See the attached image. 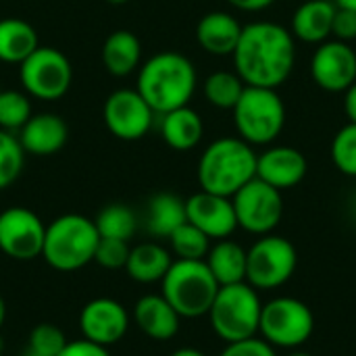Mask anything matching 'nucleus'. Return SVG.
Masks as SVG:
<instances>
[{"mask_svg":"<svg viewBox=\"0 0 356 356\" xmlns=\"http://www.w3.org/2000/svg\"><path fill=\"white\" fill-rule=\"evenodd\" d=\"M232 56L236 73L246 86L277 90L296 65L294 35L280 23L254 21L242 27Z\"/></svg>","mask_w":356,"mask_h":356,"instance_id":"obj_1","label":"nucleus"},{"mask_svg":"<svg viewBox=\"0 0 356 356\" xmlns=\"http://www.w3.org/2000/svg\"><path fill=\"white\" fill-rule=\"evenodd\" d=\"M196 86L198 75L194 63L175 50L159 52L138 69L136 90L156 115L188 106Z\"/></svg>","mask_w":356,"mask_h":356,"instance_id":"obj_2","label":"nucleus"},{"mask_svg":"<svg viewBox=\"0 0 356 356\" xmlns=\"http://www.w3.org/2000/svg\"><path fill=\"white\" fill-rule=\"evenodd\" d=\"M254 148L242 138H219L200 154L198 184L200 190L232 198L240 188L257 177Z\"/></svg>","mask_w":356,"mask_h":356,"instance_id":"obj_3","label":"nucleus"},{"mask_svg":"<svg viewBox=\"0 0 356 356\" xmlns=\"http://www.w3.org/2000/svg\"><path fill=\"white\" fill-rule=\"evenodd\" d=\"M100 242L92 219L83 215H60L46 225L42 259L56 271H77L94 261Z\"/></svg>","mask_w":356,"mask_h":356,"instance_id":"obj_4","label":"nucleus"},{"mask_svg":"<svg viewBox=\"0 0 356 356\" xmlns=\"http://www.w3.org/2000/svg\"><path fill=\"white\" fill-rule=\"evenodd\" d=\"M161 284L165 300L175 309L179 317L186 319L209 315L211 305L221 288L204 261L186 259L173 261Z\"/></svg>","mask_w":356,"mask_h":356,"instance_id":"obj_5","label":"nucleus"},{"mask_svg":"<svg viewBox=\"0 0 356 356\" xmlns=\"http://www.w3.org/2000/svg\"><path fill=\"white\" fill-rule=\"evenodd\" d=\"M232 111L240 138L250 146L273 144L286 125V104L273 88L246 86Z\"/></svg>","mask_w":356,"mask_h":356,"instance_id":"obj_6","label":"nucleus"},{"mask_svg":"<svg viewBox=\"0 0 356 356\" xmlns=\"http://www.w3.org/2000/svg\"><path fill=\"white\" fill-rule=\"evenodd\" d=\"M261 309L263 302L259 292L250 284L240 282L219 288L211 305L209 319L215 334L223 342L232 344L254 338L259 334Z\"/></svg>","mask_w":356,"mask_h":356,"instance_id":"obj_7","label":"nucleus"},{"mask_svg":"<svg viewBox=\"0 0 356 356\" xmlns=\"http://www.w3.org/2000/svg\"><path fill=\"white\" fill-rule=\"evenodd\" d=\"M313 311L298 298L280 296L263 305L259 334L273 348H298L313 336Z\"/></svg>","mask_w":356,"mask_h":356,"instance_id":"obj_8","label":"nucleus"},{"mask_svg":"<svg viewBox=\"0 0 356 356\" xmlns=\"http://www.w3.org/2000/svg\"><path fill=\"white\" fill-rule=\"evenodd\" d=\"M298 254L290 240L267 234L246 250V282L254 290H275L296 271Z\"/></svg>","mask_w":356,"mask_h":356,"instance_id":"obj_9","label":"nucleus"},{"mask_svg":"<svg viewBox=\"0 0 356 356\" xmlns=\"http://www.w3.org/2000/svg\"><path fill=\"white\" fill-rule=\"evenodd\" d=\"M19 77L25 94L38 100L63 98L73 81L71 60L56 48L38 46L21 65Z\"/></svg>","mask_w":356,"mask_h":356,"instance_id":"obj_10","label":"nucleus"},{"mask_svg":"<svg viewBox=\"0 0 356 356\" xmlns=\"http://www.w3.org/2000/svg\"><path fill=\"white\" fill-rule=\"evenodd\" d=\"M232 202L238 227L246 229L248 234L267 236L280 225L284 217L282 192L259 177L250 179L244 188H240L232 196Z\"/></svg>","mask_w":356,"mask_h":356,"instance_id":"obj_11","label":"nucleus"},{"mask_svg":"<svg viewBox=\"0 0 356 356\" xmlns=\"http://www.w3.org/2000/svg\"><path fill=\"white\" fill-rule=\"evenodd\" d=\"M104 125L106 129L123 142H136L142 140L152 123H154V111L148 106V102L140 96L138 90H115L106 102H104Z\"/></svg>","mask_w":356,"mask_h":356,"instance_id":"obj_12","label":"nucleus"},{"mask_svg":"<svg viewBox=\"0 0 356 356\" xmlns=\"http://www.w3.org/2000/svg\"><path fill=\"white\" fill-rule=\"evenodd\" d=\"M46 225L42 219L25 209L10 207L0 213V250L15 261H31L42 257Z\"/></svg>","mask_w":356,"mask_h":356,"instance_id":"obj_13","label":"nucleus"},{"mask_svg":"<svg viewBox=\"0 0 356 356\" xmlns=\"http://www.w3.org/2000/svg\"><path fill=\"white\" fill-rule=\"evenodd\" d=\"M313 81L332 94L346 92L356 81V52L348 42L325 40L311 58Z\"/></svg>","mask_w":356,"mask_h":356,"instance_id":"obj_14","label":"nucleus"},{"mask_svg":"<svg viewBox=\"0 0 356 356\" xmlns=\"http://www.w3.org/2000/svg\"><path fill=\"white\" fill-rule=\"evenodd\" d=\"M129 327V315L125 307L113 298H94L90 300L79 315V330L86 340L98 346L117 344Z\"/></svg>","mask_w":356,"mask_h":356,"instance_id":"obj_15","label":"nucleus"},{"mask_svg":"<svg viewBox=\"0 0 356 356\" xmlns=\"http://www.w3.org/2000/svg\"><path fill=\"white\" fill-rule=\"evenodd\" d=\"M186 217L188 223L198 227L211 240H225L238 227L232 198L211 194L204 190L192 194L186 200Z\"/></svg>","mask_w":356,"mask_h":356,"instance_id":"obj_16","label":"nucleus"},{"mask_svg":"<svg viewBox=\"0 0 356 356\" xmlns=\"http://www.w3.org/2000/svg\"><path fill=\"white\" fill-rule=\"evenodd\" d=\"M307 171V156L292 146H271L257 159V177L280 192L298 186Z\"/></svg>","mask_w":356,"mask_h":356,"instance_id":"obj_17","label":"nucleus"},{"mask_svg":"<svg viewBox=\"0 0 356 356\" xmlns=\"http://www.w3.org/2000/svg\"><path fill=\"white\" fill-rule=\"evenodd\" d=\"M17 138L25 154L50 156L65 148L69 140V125L54 113H40L31 115V119L19 129Z\"/></svg>","mask_w":356,"mask_h":356,"instance_id":"obj_18","label":"nucleus"},{"mask_svg":"<svg viewBox=\"0 0 356 356\" xmlns=\"http://www.w3.org/2000/svg\"><path fill=\"white\" fill-rule=\"evenodd\" d=\"M242 27L244 25L232 13L213 10L198 21L196 40L200 48L213 56H232L238 46Z\"/></svg>","mask_w":356,"mask_h":356,"instance_id":"obj_19","label":"nucleus"},{"mask_svg":"<svg viewBox=\"0 0 356 356\" xmlns=\"http://www.w3.org/2000/svg\"><path fill=\"white\" fill-rule=\"evenodd\" d=\"M338 6L334 0H307L292 15V35L307 44H321L332 38V23Z\"/></svg>","mask_w":356,"mask_h":356,"instance_id":"obj_20","label":"nucleus"},{"mask_svg":"<svg viewBox=\"0 0 356 356\" xmlns=\"http://www.w3.org/2000/svg\"><path fill=\"white\" fill-rule=\"evenodd\" d=\"M134 319L136 325L152 340H171L177 330H179V315L175 313V309L165 300V296H144L138 300L136 309H134Z\"/></svg>","mask_w":356,"mask_h":356,"instance_id":"obj_21","label":"nucleus"},{"mask_svg":"<svg viewBox=\"0 0 356 356\" xmlns=\"http://www.w3.org/2000/svg\"><path fill=\"white\" fill-rule=\"evenodd\" d=\"M161 136L165 144L177 152L192 150L200 144L204 136L202 117L190 106H179L175 111H169L161 115Z\"/></svg>","mask_w":356,"mask_h":356,"instance_id":"obj_22","label":"nucleus"},{"mask_svg":"<svg viewBox=\"0 0 356 356\" xmlns=\"http://www.w3.org/2000/svg\"><path fill=\"white\" fill-rule=\"evenodd\" d=\"M142 44L138 35L129 29L113 31L102 44V63L104 69L115 77H127L140 69Z\"/></svg>","mask_w":356,"mask_h":356,"instance_id":"obj_23","label":"nucleus"},{"mask_svg":"<svg viewBox=\"0 0 356 356\" xmlns=\"http://www.w3.org/2000/svg\"><path fill=\"white\" fill-rule=\"evenodd\" d=\"M40 46L38 31L31 23L6 17L0 19V60L8 65H21Z\"/></svg>","mask_w":356,"mask_h":356,"instance_id":"obj_24","label":"nucleus"},{"mask_svg":"<svg viewBox=\"0 0 356 356\" xmlns=\"http://www.w3.org/2000/svg\"><path fill=\"white\" fill-rule=\"evenodd\" d=\"M171 263H173V259L167 252V248H163L161 244H154V242H146V244H140L129 250L125 271L134 282L154 284L167 275Z\"/></svg>","mask_w":356,"mask_h":356,"instance_id":"obj_25","label":"nucleus"},{"mask_svg":"<svg viewBox=\"0 0 356 356\" xmlns=\"http://www.w3.org/2000/svg\"><path fill=\"white\" fill-rule=\"evenodd\" d=\"M204 263L211 269V273L219 286H232V284L246 282V250L227 238L219 240L209 250Z\"/></svg>","mask_w":356,"mask_h":356,"instance_id":"obj_26","label":"nucleus"},{"mask_svg":"<svg viewBox=\"0 0 356 356\" xmlns=\"http://www.w3.org/2000/svg\"><path fill=\"white\" fill-rule=\"evenodd\" d=\"M188 221L186 200L175 194L161 192L150 198L146 211V229L156 238H169L179 225Z\"/></svg>","mask_w":356,"mask_h":356,"instance_id":"obj_27","label":"nucleus"},{"mask_svg":"<svg viewBox=\"0 0 356 356\" xmlns=\"http://www.w3.org/2000/svg\"><path fill=\"white\" fill-rule=\"evenodd\" d=\"M94 225H96L100 238H113V240L129 242L138 229V219L129 207L115 202V204L104 207L96 215Z\"/></svg>","mask_w":356,"mask_h":356,"instance_id":"obj_28","label":"nucleus"},{"mask_svg":"<svg viewBox=\"0 0 356 356\" xmlns=\"http://www.w3.org/2000/svg\"><path fill=\"white\" fill-rule=\"evenodd\" d=\"M246 83L240 79L238 73L232 71H215L204 79V98L223 111H232L236 106V102L240 100L242 92H244Z\"/></svg>","mask_w":356,"mask_h":356,"instance_id":"obj_29","label":"nucleus"},{"mask_svg":"<svg viewBox=\"0 0 356 356\" xmlns=\"http://www.w3.org/2000/svg\"><path fill=\"white\" fill-rule=\"evenodd\" d=\"M169 242L177 259L186 261H204L211 250V238L188 221L169 236Z\"/></svg>","mask_w":356,"mask_h":356,"instance_id":"obj_30","label":"nucleus"},{"mask_svg":"<svg viewBox=\"0 0 356 356\" xmlns=\"http://www.w3.org/2000/svg\"><path fill=\"white\" fill-rule=\"evenodd\" d=\"M31 96L17 92V90H4L0 92V129L19 134V129L31 119Z\"/></svg>","mask_w":356,"mask_h":356,"instance_id":"obj_31","label":"nucleus"},{"mask_svg":"<svg viewBox=\"0 0 356 356\" xmlns=\"http://www.w3.org/2000/svg\"><path fill=\"white\" fill-rule=\"evenodd\" d=\"M25 163V150L19 144L17 134L0 129V190L13 186Z\"/></svg>","mask_w":356,"mask_h":356,"instance_id":"obj_32","label":"nucleus"},{"mask_svg":"<svg viewBox=\"0 0 356 356\" xmlns=\"http://www.w3.org/2000/svg\"><path fill=\"white\" fill-rule=\"evenodd\" d=\"M65 346L67 338L54 323H40L29 332L23 356H58Z\"/></svg>","mask_w":356,"mask_h":356,"instance_id":"obj_33","label":"nucleus"},{"mask_svg":"<svg viewBox=\"0 0 356 356\" xmlns=\"http://www.w3.org/2000/svg\"><path fill=\"white\" fill-rule=\"evenodd\" d=\"M332 161L334 167L348 175L356 177V123H348L332 140Z\"/></svg>","mask_w":356,"mask_h":356,"instance_id":"obj_34","label":"nucleus"},{"mask_svg":"<svg viewBox=\"0 0 356 356\" xmlns=\"http://www.w3.org/2000/svg\"><path fill=\"white\" fill-rule=\"evenodd\" d=\"M129 250H131L129 244L123 240L100 238L96 252H94V263H98L104 269H125Z\"/></svg>","mask_w":356,"mask_h":356,"instance_id":"obj_35","label":"nucleus"},{"mask_svg":"<svg viewBox=\"0 0 356 356\" xmlns=\"http://www.w3.org/2000/svg\"><path fill=\"white\" fill-rule=\"evenodd\" d=\"M219 356H277L275 348L267 344L263 338H248L242 342H232Z\"/></svg>","mask_w":356,"mask_h":356,"instance_id":"obj_36","label":"nucleus"},{"mask_svg":"<svg viewBox=\"0 0 356 356\" xmlns=\"http://www.w3.org/2000/svg\"><path fill=\"white\" fill-rule=\"evenodd\" d=\"M332 35L340 42H353L356 40V10L338 8L332 23Z\"/></svg>","mask_w":356,"mask_h":356,"instance_id":"obj_37","label":"nucleus"},{"mask_svg":"<svg viewBox=\"0 0 356 356\" xmlns=\"http://www.w3.org/2000/svg\"><path fill=\"white\" fill-rule=\"evenodd\" d=\"M58 356H111L104 346H98L90 340H75V342H67V346L63 348V353Z\"/></svg>","mask_w":356,"mask_h":356,"instance_id":"obj_38","label":"nucleus"},{"mask_svg":"<svg viewBox=\"0 0 356 356\" xmlns=\"http://www.w3.org/2000/svg\"><path fill=\"white\" fill-rule=\"evenodd\" d=\"M232 6L244 10V13H259V10H265L269 8L275 0H227Z\"/></svg>","mask_w":356,"mask_h":356,"instance_id":"obj_39","label":"nucleus"},{"mask_svg":"<svg viewBox=\"0 0 356 356\" xmlns=\"http://www.w3.org/2000/svg\"><path fill=\"white\" fill-rule=\"evenodd\" d=\"M344 113L350 123H356V81L344 92Z\"/></svg>","mask_w":356,"mask_h":356,"instance_id":"obj_40","label":"nucleus"},{"mask_svg":"<svg viewBox=\"0 0 356 356\" xmlns=\"http://www.w3.org/2000/svg\"><path fill=\"white\" fill-rule=\"evenodd\" d=\"M171 356H207L204 353H200V350H196V348H179V350H175Z\"/></svg>","mask_w":356,"mask_h":356,"instance_id":"obj_41","label":"nucleus"},{"mask_svg":"<svg viewBox=\"0 0 356 356\" xmlns=\"http://www.w3.org/2000/svg\"><path fill=\"white\" fill-rule=\"evenodd\" d=\"M334 4L338 8H348V10H356V0H334Z\"/></svg>","mask_w":356,"mask_h":356,"instance_id":"obj_42","label":"nucleus"},{"mask_svg":"<svg viewBox=\"0 0 356 356\" xmlns=\"http://www.w3.org/2000/svg\"><path fill=\"white\" fill-rule=\"evenodd\" d=\"M4 319H6V305H4V298L0 296V327L4 323Z\"/></svg>","mask_w":356,"mask_h":356,"instance_id":"obj_43","label":"nucleus"},{"mask_svg":"<svg viewBox=\"0 0 356 356\" xmlns=\"http://www.w3.org/2000/svg\"><path fill=\"white\" fill-rule=\"evenodd\" d=\"M108 4H115V6H121V4H127L129 0H106Z\"/></svg>","mask_w":356,"mask_h":356,"instance_id":"obj_44","label":"nucleus"},{"mask_svg":"<svg viewBox=\"0 0 356 356\" xmlns=\"http://www.w3.org/2000/svg\"><path fill=\"white\" fill-rule=\"evenodd\" d=\"M290 356H313V355H309V353H292Z\"/></svg>","mask_w":356,"mask_h":356,"instance_id":"obj_45","label":"nucleus"},{"mask_svg":"<svg viewBox=\"0 0 356 356\" xmlns=\"http://www.w3.org/2000/svg\"><path fill=\"white\" fill-rule=\"evenodd\" d=\"M0 356H2V355H0Z\"/></svg>","mask_w":356,"mask_h":356,"instance_id":"obj_46","label":"nucleus"}]
</instances>
